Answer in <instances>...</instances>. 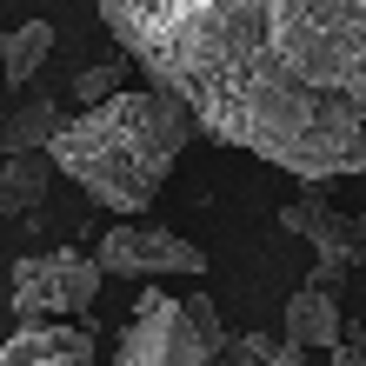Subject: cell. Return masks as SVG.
I'll return each mask as SVG.
<instances>
[{"label": "cell", "mask_w": 366, "mask_h": 366, "mask_svg": "<svg viewBox=\"0 0 366 366\" xmlns=\"http://www.w3.org/2000/svg\"><path fill=\"white\" fill-rule=\"evenodd\" d=\"M280 227L300 233V240H313V280L307 287L340 293V280H347V267H353V233H347V220H340L327 200H320V187L280 207Z\"/></svg>", "instance_id": "cell-6"}, {"label": "cell", "mask_w": 366, "mask_h": 366, "mask_svg": "<svg viewBox=\"0 0 366 366\" xmlns=\"http://www.w3.org/2000/svg\"><path fill=\"white\" fill-rule=\"evenodd\" d=\"M233 353H240L247 366H300L307 353H293L287 340H267V333H247V340H233Z\"/></svg>", "instance_id": "cell-13"}, {"label": "cell", "mask_w": 366, "mask_h": 366, "mask_svg": "<svg viewBox=\"0 0 366 366\" xmlns=\"http://www.w3.org/2000/svg\"><path fill=\"white\" fill-rule=\"evenodd\" d=\"M120 60L187 107L193 134L327 187L366 167L360 0H107Z\"/></svg>", "instance_id": "cell-1"}, {"label": "cell", "mask_w": 366, "mask_h": 366, "mask_svg": "<svg viewBox=\"0 0 366 366\" xmlns=\"http://www.w3.org/2000/svg\"><path fill=\"white\" fill-rule=\"evenodd\" d=\"M54 60V27L47 20H27V27H7V54H0V74L7 87H27V80Z\"/></svg>", "instance_id": "cell-11"}, {"label": "cell", "mask_w": 366, "mask_h": 366, "mask_svg": "<svg viewBox=\"0 0 366 366\" xmlns=\"http://www.w3.org/2000/svg\"><path fill=\"white\" fill-rule=\"evenodd\" d=\"M220 313L213 300H174L160 287H140L134 320L114 340V366H220Z\"/></svg>", "instance_id": "cell-3"}, {"label": "cell", "mask_w": 366, "mask_h": 366, "mask_svg": "<svg viewBox=\"0 0 366 366\" xmlns=\"http://www.w3.org/2000/svg\"><path fill=\"white\" fill-rule=\"evenodd\" d=\"M0 54H7V27H0Z\"/></svg>", "instance_id": "cell-15"}, {"label": "cell", "mask_w": 366, "mask_h": 366, "mask_svg": "<svg viewBox=\"0 0 366 366\" xmlns=\"http://www.w3.org/2000/svg\"><path fill=\"white\" fill-rule=\"evenodd\" d=\"M100 273H120V280H154V273H207V253L174 227H140V220H120L100 233V253H94Z\"/></svg>", "instance_id": "cell-5"}, {"label": "cell", "mask_w": 366, "mask_h": 366, "mask_svg": "<svg viewBox=\"0 0 366 366\" xmlns=\"http://www.w3.org/2000/svg\"><path fill=\"white\" fill-rule=\"evenodd\" d=\"M100 293V267L80 247H47L14 267V320L20 327H54V313H87Z\"/></svg>", "instance_id": "cell-4"}, {"label": "cell", "mask_w": 366, "mask_h": 366, "mask_svg": "<svg viewBox=\"0 0 366 366\" xmlns=\"http://www.w3.org/2000/svg\"><path fill=\"white\" fill-rule=\"evenodd\" d=\"M0 366H94V340L80 327H20L0 340Z\"/></svg>", "instance_id": "cell-8"}, {"label": "cell", "mask_w": 366, "mask_h": 366, "mask_svg": "<svg viewBox=\"0 0 366 366\" xmlns=\"http://www.w3.org/2000/svg\"><path fill=\"white\" fill-rule=\"evenodd\" d=\"M187 140H193V120L180 100H167L160 87H127L60 127L47 140V167L67 174L107 213H147L154 193L174 180V160L187 154Z\"/></svg>", "instance_id": "cell-2"}, {"label": "cell", "mask_w": 366, "mask_h": 366, "mask_svg": "<svg viewBox=\"0 0 366 366\" xmlns=\"http://www.w3.org/2000/svg\"><path fill=\"white\" fill-rule=\"evenodd\" d=\"M47 187H54V167L40 160V154L0 160V213H34V207H47Z\"/></svg>", "instance_id": "cell-10"}, {"label": "cell", "mask_w": 366, "mask_h": 366, "mask_svg": "<svg viewBox=\"0 0 366 366\" xmlns=\"http://www.w3.org/2000/svg\"><path fill=\"white\" fill-rule=\"evenodd\" d=\"M114 94H127V60H120V54L100 60V67H80V74H74V100H80V107H100V100H114Z\"/></svg>", "instance_id": "cell-12"}, {"label": "cell", "mask_w": 366, "mask_h": 366, "mask_svg": "<svg viewBox=\"0 0 366 366\" xmlns=\"http://www.w3.org/2000/svg\"><path fill=\"white\" fill-rule=\"evenodd\" d=\"M287 347L293 353H333L340 340H347V327H340V300L333 293H320V287H293V300H287Z\"/></svg>", "instance_id": "cell-7"}, {"label": "cell", "mask_w": 366, "mask_h": 366, "mask_svg": "<svg viewBox=\"0 0 366 366\" xmlns=\"http://www.w3.org/2000/svg\"><path fill=\"white\" fill-rule=\"evenodd\" d=\"M60 127H67V114H60L54 100H20L14 114H0V154H40Z\"/></svg>", "instance_id": "cell-9"}, {"label": "cell", "mask_w": 366, "mask_h": 366, "mask_svg": "<svg viewBox=\"0 0 366 366\" xmlns=\"http://www.w3.org/2000/svg\"><path fill=\"white\" fill-rule=\"evenodd\" d=\"M327 366H360V347H347V340H340V347L327 353Z\"/></svg>", "instance_id": "cell-14"}]
</instances>
